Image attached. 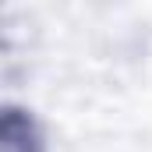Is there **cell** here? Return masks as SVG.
<instances>
[{
    "label": "cell",
    "instance_id": "cell-1",
    "mask_svg": "<svg viewBox=\"0 0 152 152\" xmlns=\"http://www.w3.org/2000/svg\"><path fill=\"white\" fill-rule=\"evenodd\" d=\"M36 127L18 110H7L0 124V152H36Z\"/></svg>",
    "mask_w": 152,
    "mask_h": 152
}]
</instances>
